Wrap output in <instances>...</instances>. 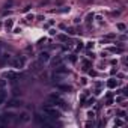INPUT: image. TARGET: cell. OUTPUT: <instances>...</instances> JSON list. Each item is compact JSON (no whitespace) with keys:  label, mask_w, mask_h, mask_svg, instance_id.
<instances>
[{"label":"cell","mask_w":128,"mask_h":128,"mask_svg":"<svg viewBox=\"0 0 128 128\" xmlns=\"http://www.w3.org/2000/svg\"><path fill=\"white\" fill-rule=\"evenodd\" d=\"M3 101H5V94L0 92V104H3Z\"/></svg>","instance_id":"ba28073f"},{"label":"cell","mask_w":128,"mask_h":128,"mask_svg":"<svg viewBox=\"0 0 128 128\" xmlns=\"http://www.w3.org/2000/svg\"><path fill=\"white\" fill-rule=\"evenodd\" d=\"M60 74L66 76V74H70V71H68L66 68H63V66H59V68L56 70V76H60Z\"/></svg>","instance_id":"277c9868"},{"label":"cell","mask_w":128,"mask_h":128,"mask_svg":"<svg viewBox=\"0 0 128 128\" xmlns=\"http://www.w3.org/2000/svg\"><path fill=\"white\" fill-rule=\"evenodd\" d=\"M5 124H3V120H2V118H0V126H3Z\"/></svg>","instance_id":"30bf717a"},{"label":"cell","mask_w":128,"mask_h":128,"mask_svg":"<svg viewBox=\"0 0 128 128\" xmlns=\"http://www.w3.org/2000/svg\"><path fill=\"white\" fill-rule=\"evenodd\" d=\"M48 59H50V57H48L47 53H41V54H39V60H41V62H47Z\"/></svg>","instance_id":"52a82bcc"},{"label":"cell","mask_w":128,"mask_h":128,"mask_svg":"<svg viewBox=\"0 0 128 128\" xmlns=\"http://www.w3.org/2000/svg\"><path fill=\"white\" fill-rule=\"evenodd\" d=\"M35 119H36V122H38V125H41V126H53V124L47 119V114L45 116H41V114H36L35 116Z\"/></svg>","instance_id":"7a4b0ae2"},{"label":"cell","mask_w":128,"mask_h":128,"mask_svg":"<svg viewBox=\"0 0 128 128\" xmlns=\"http://www.w3.org/2000/svg\"><path fill=\"white\" fill-rule=\"evenodd\" d=\"M11 27H12V21H8L6 23V29H11Z\"/></svg>","instance_id":"9c48e42d"},{"label":"cell","mask_w":128,"mask_h":128,"mask_svg":"<svg viewBox=\"0 0 128 128\" xmlns=\"http://www.w3.org/2000/svg\"><path fill=\"white\" fill-rule=\"evenodd\" d=\"M23 65H24V62H23V59H17V60H15V62L12 63V66H14V68H21Z\"/></svg>","instance_id":"8992f818"},{"label":"cell","mask_w":128,"mask_h":128,"mask_svg":"<svg viewBox=\"0 0 128 128\" xmlns=\"http://www.w3.org/2000/svg\"><path fill=\"white\" fill-rule=\"evenodd\" d=\"M118 84H119V82H118V80H114V78H110V80L107 82V86H108V88H112V89H113V88H116Z\"/></svg>","instance_id":"5b68a950"},{"label":"cell","mask_w":128,"mask_h":128,"mask_svg":"<svg viewBox=\"0 0 128 128\" xmlns=\"http://www.w3.org/2000/svg\"><path fill=\"white\" fill-rule=\"evenodd\" d=\"M29 119H30V118H29V114H27V113H23L21 116H18L17 122H18V124H26V122H27Z\"/></svg>","instance_id":"3957f363"},{"label":"cell","mask_w":128,"mask_h":128,"mask_svg":"<svg viewBox=\"0 0 128 128\" xmlns=\"http://www.w3.org/2000/svg\"><path fill=\"white\" fill-rule=\"evenodd\" d=\"M42 112L47 114V118H59L60 116V112L56 108V107H50V106H45L42 108Z\"/></svg>","instance_id":"6da1fadb"}]
</instances>
